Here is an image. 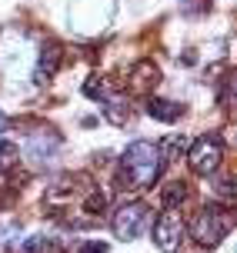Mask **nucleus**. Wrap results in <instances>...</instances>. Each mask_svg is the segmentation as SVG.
<instances>
[{"instance_id": "11", "label": "nucleus", "mask_w": 237, "mask_h": 253, "mask_svg": "<svg viewBox=\"0 0 237 253\" xmlns=\"http://www.w3.org/2000/svg\"><path fill=\"white\" fill-rule=\"evenodd\" d=\"M17 157H20V150L13 147L10 140H3V137H0V170H10V167L17 164Z\"/></svg>"}, {"instance_id": "4", "label": "nucleus", "mask_w": 237, "mask_h": 253, "mask_svg": "<svg viewBox=\"0 0 237 253\" xmlns=\"http://www.w3.org/2000/svg\"><path fill=\"white\" fill-rule=\"evenodd\" d=\"M147 216H150V210H147V203H140V200L120 207L111 220L114 237L117 240H137L140 233H144V227H147Z\"/></svg>"}, {"instance_id": "2", "label": "nucleus", "mask_w": 237, "mask_h": 253, "mask_svg": "<svg viewBox=\"0 0 237 253\" xmlns=\"http://www.w3.org/2000/svg\"><path fill=\"white\" fill-rule=\"evenodd\" d=\"M234 227V220H231V210L224 207H217V203H207V207H200L194 220H190V237L200 243V247H217V243L224 240L227 233Z\"/></svg>"}, {"instance_id": "14", "label": "nucleus", "mask_w": 237, "mask_h": 253, "mask_svg": "<svg viewBox=\"0 0 237 253\" xmlns=\"http://www.w3.org/2000/svg\"><path fill=\"white\" fill-rule=\"evenodd\" d=\"M3 130H7V117L0 114V133H3Z\"/></svg>"}, {"instance_id": "8", "label": "nucleus", "mask_w": 237, "mask_h": 253, "mask_svg": "<svg viewBox=\"0 0 237 253\" xmlns=\"http://www.w3.org/2000/svg\"><path fill=\"white\" fill-rule=\"evenodd\" d=\"M57 67H60V43H44L40 47V63H37V84H47V77L57 74Z\"/></svg>"}, {"instance_id": "1", "label": "nucleus", "mask_w": 237, "mask_h": 253, "mask_svg": "<svg viewBox=\"0 0 237 253\" xmlns=\"http://www.w3.org/2000/svg\"><path fill=\"white\" fill-rule=\"evenodd\" d=\"M164 150L161 143H154V140H137V143H130L120 157V180L130 183L134 190H147L157 183L164 170Z\"/></svg>"}, {"instance_id": "5", "label": "nucleus", "mask_w": 237, "mask_h": 253, "mask_svg": "<svg viewBox=\"0 0 237 253\" xmlns=\"http://www.w3.org/2000/svg\"><path fill=\"white\" fill-rule=\"evenodd\" d=\"M221 160H224V143H221L217 137H200V140H194V147H190V153H187L190 170H194V173H200V177L217 173Z\"/></svg>"}, {"instance_id": "15", "label": "nucleus", "mask_w": 237, "mask_h": 253, "mask_svg": "<svg viewBox=\"0 0 237 253\" xmlns=\"http://www.w3.org/2000/svg\"><path fill=\"white\" fill-rule=\"evenodd\" d=\"M0 240H3V230H0Z\"/></svg>"}, {"instance_id": "6", "label": "nucleus", "mask_w": 237, "mask_h": 253, "mask_svg": "<svg viewBox=\"0 0 237 253\" xmlns=\"http://www.w3.org/2000/svg\"><path fill=\"white\" fill-rule=\"evenodd\" d=\"M180 237H184V223H180L177 210H164V213L157 216V223H154V243H157L164 253H177Z\"/></svg>"}, {"instance_id": "7", "label": "nucleus", "mask_w": 237, "mask_h": 253, "mask_svg": "<svg viewBox=\"0 0 237 253\" xmlns=\"http://www.w3.org/2000/svg\"><path fill=\"white\" fill-rule=\"evenodd\" d=\"M157 84H161V70H157V63L137 60L134 67H130V90H137V93H150Z\"/></svg>"}, {"instance_id": "3", "label": "nucleus", "mask_w": 237, "mask_h": 253, "mask_svg": "<svg viewBox=\"0 0 237 253\" xmlns=\"http://www.w3.org/2000/svg\"><path fill=\"white\" fill-rule=\"evenodd\" d=\"M114 17V0H74L70 7V24L80 34H97L111 24Z\"/></svg>"}, {"instance_id": "9", "label": "nucleus", "mask_w": 237, "mask_h": 253, "mask_svg": "<svg viewBox=\"0 0 237 253\" xmlns=\"http://www.w3.org/2000/svg\"><path fill=\"white\" fill-rule=\"evenodd\" d=\"M147 114L154 117V120H164V124H174L177 117L184 114V107L174 100H164V97H150L147 100Z\"/></svg>"}, {"instance_id": "10", "label": "nucleus", "mask_w": 237, "mask_h": 253, "mask_svg": "<svg viewBox=\"0 0 237 253\" xmlns=\"http://www.w3.org/2000/svg\"><path fill=\"white\" fill-rule=\"evenodd\" d=\"M164 207H167V210H177V207H180V203L187 200V183H180V180H174V183H167V187H164Z\"/></svg>"}, {"instance_id": "13", "label": "nucleus", "mask_w": 237, "mask_h": 253, "mask_svg": "<svg viewBox=\"0 0 237 253\" xmlns=\"http://www.w3.org/2000/svg\"><path fill=\"white\" fill-rule=\"evenodd\" d=\"M40 247H44V237H30V240L20 247V253H40Z\"/></svg>"}, {"instance_id": "12", "label": "nucleus", "mask_w": 237, "mask_h": 253, "mask_svg": "<svg viewBox=\"0 0 237 253\" xmlns=\"http://www.w3.org/2000/svg\"><path fill=\"white\" fill-rule=\"evenodd\" d=\"M77 253H107V243L90 240V243H84V247H77Z\"/></svg>"}]
</instances>
